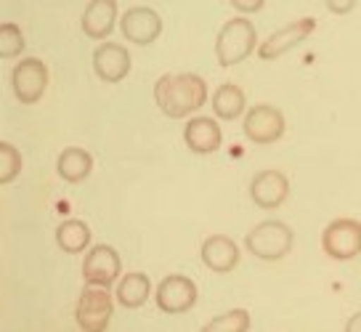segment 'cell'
<instances>
[{
	"label": "cell",
	"mask_w": 361,
	"mask_h": 332,
	"mask_svg": "<svg viewBox=\"0 0 361 332\" xmlns=\"http://www.w3.org/2000/svg\"><path fill=\"white\" fill-rule=\"evenodd\" d=\"M157 306L165 314H183L197 303V285H194L189 276H165L157 287Z\"/></svg>",
	"instance_id": "obj_8"
},
{
	"label": "cell",
	"mask_w": 361,
	"mask_h": 332,
	"mask_svg": "<svg viewBox=\"0 0 361 332\" xmlns=\"http://www.w3.org/2000/svg\"><path fill=\"white\" fill-rule=\"evenodd\" d=\"M287 195H290V183L282 171H263L250 183V197L263 210L279 207L287 199Z\"/></svg>",
	"instance_id": "obj_12"
},
{
	"label": "cell",
	"mask_w": 361,
	"mask_h": 332,
	"mask_svg": "<svg viewBox=\"0 0 361 332\" xmlns=\"http://www.w3.org/2000/svg\"><path fill=\"white\" fill-rule=\"evenodd\" d=\"M255 43H258V32H255V24L250 19L226 22L224 30L218 32V40H215L218 64L221 67H234L239 61H245L255 51Z\"/></svg>",
	"instance_id": "obj_2"
},
{
	"label": "cell",
	"mask_w": 361,
	"mask_h": 332,
	"mask_svg": "<svg viewBox=\"0 0 361 332\" xmlns=\"http://www.w3.org/2000/svg\"><path fill=\"white\" fill-rule=\"evenodd\" d=\"M59 176L64 178V181L69 183H78L82 181V178H88L90 171H93V157H90L85 149H64L61 154H59Z\"/></svg>",
	"instance_id": "obj_17"
},
{
	"label": "cell",
	"mask_w": 361,
	"mask_h": 332,
	"mask_svg": "<svg viewBox=\"0 0 361 332\" xmlns=\"http://www.w3.org/2000/svg\"><path fill=\"white\" fill-rule=\"evenodd\" d=\"M93 69L104 82H120L130 72V54L117 43H102L93 51Z\"/></svg>",
	"instance_id": "obj_13"
},
{
	"label": "cell",
	"mask_w": 361,
	"mask_h": 332,
	"mask_svg": "<svg viewBox=\"0 0 361 332\" xmlns=\"http://www.w3.org/2000/svg\"><path fill=\"white\" fill-rule=\"evenodd\" d=\"M293 229L282 221H263L247 234V250L263 261H279L293 250Z\"/></svg>",
	"instance_id": "obj_3"
},
{
	"label": "cell",
	"mask_w": 361,
	"mask_h": 332,
	"mask_svg": "<svg viewBox=\"0 0 361 332\" xmlns=\"http://www.w3.org/2000/svg\"><path fill=\"white\" fill-rule=\"evenodd\" d=\"M56 242H59V247L64 252H69V255L82 252L90 242V229L82 221H75V218H72V221H64L56 229Z\"/></svg>",
	"instance_id": "obj_20"
},
{
	"label": "cell",
	"mask_w": 361,
	"mask_h": 332,
	"mask_svg": "<svg viewBox=\"0 0 361 332\" xmlns=\"http://www.w3.org/2000/svg\"><path fill=\"white\" fill-rule=\"evenodd\" d=\"M24 46H27L24 43V35L16 24H3L0 27V56L3 59L19 56L24 51Z\"/></svg>",
	"instance_id": "obj_23"
},
{
	"label": "cell",
	"mask_w": 361,
	"mask_h": 332,
	"mask_svg": "<svg viewBox=\"0 0 361 332\" xmlns=\"http://www.w3.org/2000/svg\"><path fill=\"white\" fill-rule=\"evenodd\" d=\"M75 319H78L80 330L102 332L109 324V319H112V295H109V287H102V285L85 287L78 300V309H75Z\"/></svg>",
	"instance_id": "obj_4"
},
{
	"label": "cell",
	"mask_w": 361,
	"mask_h": 332,
	"mask_svg": "<svg viewBox=\"0 0 361 332\" xmlns=\"http://www.w3.org/2000/svg\"><path fill=\"white\" fill-rule=\"evenodd\" d=\"M234 8H237V11H260L263 3H260V0H255V3H242V0H237Z\"/></svg>",
	"instance_id": "obj_24"
},
{
	"label": "cell",
	"mask_w": 361,
	"mask_h": 332,
	"mask_svg": "<svg viewBox=\"0 0 361 332\" xmlns=\"http://www.w3.org/2000/svg\"><path fill=\"white\" fill-rule=\"evenodd\" d=\"M284 133V115L276 106L260 104L255 109H250L245 117V136L252 144H274Z\"/></svg>",
	"instance_id": "obj_7"
},
{
	"label": "cell",
	"mask_w": 361,
	"mask_h": 332,
	"mask_svg": "<svg viewBox=\"0 0 361 332\" xmlns=\"http://www.w3.org/2000/svg\"><path fill=\"white\" fill-rule=\"evenodd\" d=\"M117 3L114 0H93L82 13V32L93 40H104L114 30Z\"/></svg>",
	"instance_id": "obj_16"
},
{
	"label": "cell",
	"mask_w": 361,
	"mask_h": 332,
	"mask_svg": "<svg viewBox=\"0 0 361 332\" xmlns=\"http://www.w3.org/2000/svg\"><path fill=\"white\" fill-rule=\"evenodd\" d=\"M327 8H329V11H335V13H345V11H350V8H353V3H329Z\"/></svg>",
	"instance_id": "obj_25"
},
{
	"label": "cell",
	"mask_w": 361,
	"mask_h": 332,
	"mask_svg": "<svg viewBox=\"0 0 361 332\" xmlns=\"http://www.w3.org/2000/svg\"><path fill=\"white\" fill-rule=\"evenodd\" d=\"M22 173V154L11 144H0V183H11Z\"/></svg>",
	"instance_id": "obj_22"
},
{
	"label": "cell",
	"mask_w": 361,
	"mask_h": 332,
	"mask_svg": "<svg viewBox=\"0 0 361 332\" xmlns=\"http://www.w3.org/2000/svg\"><path fill=\"white\" fill-rule=\"evenodd\" d=\"M11 85L22 104H37L48 88V67L40 59H24L13 67Z\"/></svg>",
	"instance_id": "obj_6"
},
{
	"label": "cell",
	"mask_w": 361,
	"mask_h": 332,
	"mask_svg": "<svg viewBox=\"0 0 361 332\" xmlns=\"http://www.w3.org/2000/svg\"><path fill=\"white\" fill-rule=\"evenodd\" d=\"M149 293H152V282H149L147 274H125L123 282L117 285V300L123 303L125 309H138L149 300Z\"/></svg>",
	"instance_id": "obj_18"
},
{
	"label": "cell",
	"mask_w": 361,
	"mask_h": 332,
	"mask_svg": "<svg viewBox=\"0 0 361 332\" xmlns=\"http://www.w3.org/2000/svg\"><path fill=\"white\" fill-rule=\"evenodd\" d=\"M213 112L221 120H237L245 112V93H242V88L231 85V82L221 85L213 96Z\"/></svg>",
	"instance_id": "obj_19"
},
{
	"label": "cell",
	"mask_w": 361,
	"mask_h": 332,
	"mask_svg": "<svg viewBox=\"0 0 361 332\" xmlns=\"http://www.w3.org/2000/svg\"><path fill=\"white\" fill-rule=\"evenodd\" d=\"M345 330H348V332H361V311L348 321V327H345Z\"/></svg>",
	"instance_id": "obj_26"
},
{
	"label": "cell",
	"mask_w": 361,
	"mask_h": 332,
	"mask_svg": "<svg viewBox=\"0 0 361 332\" xmlns=\"http://www.w3.org/2000/svg\"><path fill=\"white\" fill-rule=\"evenodd\" d=\"M316 30V19L314 16H305V19H298V22L287 24V27H282L279 32H274L269 37V40H263L258 48V56L266 59V61H271V59L282 56V54H287L290 48L300 46L308 35Z\"/></svg>",
	"instance_id": "obj_9"
},
{
	"label": "cell",
	"mask_w": 361,
	"mask_h": 332,
	"mask_svg": "<svg viewBox=\"0 0 361 332\" xmlns=\"http://www.w3.org/2000/svg\"><path fill=\"white\" fill-rule=\"evenodd\" d=\"M322 247L335 261H350L361 252V223L353 218L332 221L322 234Z\"/></svg>",
	"instance_id": "obj_5"
},
{
	"label": "cell",
	"mask_w": 361,
	"mask_h": 332,
	"mask_svg": "<svg viewBox=\"0 0 361 332\" xmlns=\"http://www.w3.org/2000/svg\"><path fill=\"white\" fill-rule=\"evenodd\" d=\"M154 102L168 117L192 115L207 102V82L200 75L183 72V75H162L154 85Z\"/></svg>",
	"instance_id": "obj_1"
},
{
	"label": "cell",
	"mask_w": 361,
	"mask_h": 332,
	"mask_svg": "<svg viewBox=\"0 0 361 332\" xmlns=\"http://www.w3.org/2000/svg\"><path fill=\"white\" fill-rule=\"evenodd\" d=\"M123 35L135 43V46H149L154 43L162 32V19L157 11H152L147 6H135L123 16Z\"/></svg>",
	"instance_id": "obj_11"
},
{
	"label": "cell",
	"mask_w": 361,
	"mask_h": 332,
	"mask_svg": "<svg viewBox=\"0 0 361 332\" xmlns=\"http://www.w3.org/2000/svg\"><path fill=\"white\" fill-rule=\"evenodd\" d=\"M120 269H123V261H120L117 250L109 247V245H96V247L85 255L82 276H85V282H88V285L109 287L114 279H117Z\"/></svg>",
	"instance_id": "obj_10"
},
{
	"label": "cell",
	"mask_w": 361,
	"mask_h": 332,
	"mask_svg": "<svg viewBox=\"0 0 361 332\" xmlns=\"http://www.w3.org/2000/svg\"><path fill=\"white\" fill-rule=\"evenodd\" d=\"M183 141L197 154H213L221 149L224 133L213 117H194L192 123L183 128Z\"/></svg>",
	"instance_id": "obj_14"
},
{
	"label": "cell",
	"mask_w": 361,
	"mask_h": 332,
	"mask_svg": "<svg viewBox=\"0 0 361 332\" xmlns=\"http://www.w3.org/2000/svg\"><path fill=\"white\" fill-rule=\"evenodd\" d=\"M202 261L204 266L215 274H228L239 264V247L234 240H228L224 234L207 237L202 245Z\"/></svg>",
	"instance_id": "obj_15"
},
{
	"label": "cell",
	"mask_w": 361,
	"mask_h": 332,
	"mask_svg": "<svg viewBox=\"0 0 361 332\" xmlns=\"http://www.w3.org/2000/svg\"><path fill=\"white\" fill-rule=\"evenodd\" d=\"M245 330H250V316L245 309L228 311L224 316H218V319L204 324V332H245Z\"/></svg>",
	"instance_id": "obj_21"
}]
</instances>
